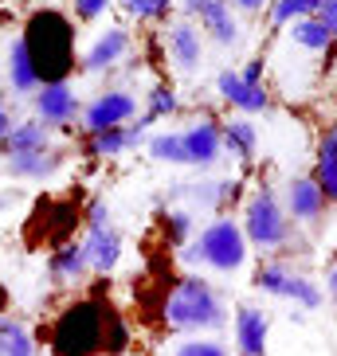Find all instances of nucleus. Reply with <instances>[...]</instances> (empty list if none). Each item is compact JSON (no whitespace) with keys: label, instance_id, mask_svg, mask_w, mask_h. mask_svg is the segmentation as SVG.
<instances>
[{"label":"nucleus","instance_id":"obj_1","mask_svg":"<svg viewBox=\"0 0 337 356\" xmlns=\"http://www.w3.org/2000/svg\"><path fill=\"white\" fill-rule=\"evenodd\" d=\"M28 59H32L40 86L47 83H67L75 71V24L59 8H40L20 32Z\"/></svg>","mask_w":337,"mask_h":356},{"label":"nucleus","instance_id":"obj_2","mask_svg":"<svg viewBox=\"0 0 337 356\" xmlns=\"http://www.w3.org/2000/svg\"><path fill=\"white\" fill-rule=\"evenodd\" d=\"M106 321L110 305L102 298H75L52 321L47 345L52 356H102L106 353Z\"/></svg>","mask_w":337,"mask_h":356},{"label":"nucleus","instance_id":"obj_3","mask_svg":"<svg viewBox=\"0 0 337 356\" xmlns=\"http://www.w3.org/2000/svg\"><path fill=\"white\" fill-rule=\"evenodd\" d=\"M165 325L168 329H180V333H208V329H224L228 325V302L224 293L201 278V274H189L180 278L173 290H168L165 305Z\"/></svg>","mask_w":337,"mask_h":356},{"label":"nucleus","instance_id":"obj_4","mask_svg":"<svg viewBox=\"0 0 337 356\" xmlns=\"http://www.w3.org/2000/svg\"><path fill=\"white\" fill-rule=\"evenodd\" d=\"M251 254V243L243 235V223L232 216H220L201 227V235L185 247V262L192 266H208L216 274H235L243 270V262Z\"/></svg>","mask_w":337,"mask_h":356},{"label":"nucleus","instance_id":"obj_5","mask_svg":"<svg viewBox=\"0 0 337 356\" xmlns=\"http://www.w3.org/2000/svg\"><path fill=\"white\" fill-rule=\"evenodd\" d=\"M243 235L255 251H283L290 247V235H295V223L286 216L283 200L274 196L271 188H259L247 208H243Z\"/></svg>","mask_w":337,"mask_h":356},{"label":"nucleus","instance_id":"obj_6","mask_svg":"<svg viewBox=\"0 0 337 356\" xmlns=\"http://www.w3.org/2000/svg\"><path fill=\"white\" fill-rule=\"evenodd\" d=\"M83 223H86V235L79 243H83L91 270L110 274L118 266V259H122V231L114 227V216H110V208H106L102 200H95L83 211Z\"/></svg>","mask_w":337,"mask_h":356},{"label":"nucleus","instance_id":"obj_7","mask_svg":"<svg viewBox=\"0 0 337 356\" xmlns=\"http://www.w3.org/2000/svg\"><path fill=\"white\" fill-rule=\"evenodd\" d=\"M255 290L271 293L279 302H295L298 309H322V302H326V293L318 290V282H310V278L298 274L295 266L274 262V259L255 270Z\"/></svg>","mask_w":337,"mask_h":356},{"label":"nucleus","instance_id":"obj_8","mask_svg":"<svg viewBox=\"0 0 337 356\" xmlns=\"http://www.w3.org/2000/svg\"><path fill=\"white\" fill-rule=\"evenodd\" d=\"M134 118H137V98L122 86H114V90H102V95L91 98L83 106L79 122H83V134H102V129H114V126H130Z\"/></svg>","mask_w":337,"mask_h":356},{"label":"nucleus","instance_id":"obj_9","mask_svg":"<svg viewBox=\"0 0 337 356\" xmlns=\"http://www.w3.org/2000/svg\"><path fill=\"white\" fill-rule=\"evenodd\" d=\"M149 122L146 114L134 118L130 126H114V129H102V134H83V141H79V149H83V157L91 161H102V157H122L126 149H137L149 141Z\"/></svg>","mask_w":337,"mask_h":356},{"label":"nucleus","instance_id":"obj_10","mask_svg":"<svg viewBox=\"0 0 337 356\" xmlns=\"http://www.w3.org/2000/svg\"><path fill=\"white\" fill-rule=\"evenodd\" d=\"M283 208H286V216H290V223L318 227V223L326 220L329 200H326V192L318 188V180H314V177H295V180H286Z\"/></svg>","mask_w":337,"mask_h":356},{"label":"nucleus","instance_id":"obj_11","mask_svg":"<svg viewBox=\"0 0 337 356\" xmlns=\"http://www.w3.org/2000/svg\"><path fill=\"white\" fill-rule=\"evenodd\" d=\"M36 106V118H40L47 129H59V126H71L75 118H83V102L79 95L71 90V83H47L32 95Z\"/></svg>","mask_w":337,"mask_h":356},{"label":"nucleus","instance_id":"obj_12","mask_svg":"<svg viewBox=\"0 0 337 356\" xmlns=\"http://www.w3.org/2000/svg\"><path fill=\"white\" fill-rule=\"evenodd\" d=\"M216 95L224 98L228 106H235L240 114H267L271 110V95H267L263 83H247L240 71H232V67H224L220 74H216Z\"/></svg>","mask_w":337,"mask_h":356},{"label":"nucleus","instance_id":"obj_13","mask_svg":"<svg viewBox=\"0 0 337 356\" xmlns=\"http://www.w3.org/2000/svg\"><path fill=\"white\" fill-rule=\"evenodd\" d=\"M180 134H185V161H189V165L212 168L224 157V126L220 122L204 118V122H192V126L180 129Z\"/></svg>","mask_w":337,"mask_h":356},{"label":"nucleus","instance_id":"obj_14","mask_svg":"<svg viewBox=\"0 0 337 356\" xmlns=\"http://www.w3.org/2000/svg\"><path fill=\"white\" fill-rule=\"evenodd\" d=\"M165 43H168V59L177 63V71H185V74L201 71V63H204V32L192 20H173L168 24Z\"/></svg>","mask_w":337,"mask_h":356},{"label":"nucleus","instance_id":"obj_15","mask_svg":"<svg viewBox=\"0 0 337 356\" xmlns=\"http://www.w3.org/2000/svg\"><path fill=\"white\" fill-rule=\"evenodd\" d=\"M235 345L243 356H267V337H271V317L259 305H240L232 321Z\"/></svg>","mask_w":337,"mask_h":356},{"label":"nucleus","instance_id":"obj_16","mask_svg":"<svg viewBox=\"0 0 337 356\" xmlns=\"http://www.w3.org/2000/svg\"><path fill=\"white\" fill-rule=\"evenodd\" d=\"M126 51H130V32L122 28V24H114V28L98 32V40L83 51V71L86 74L110 71L114 63H122V59H126Z\"/></svg>","mask_w":337,"mask_h":356},{"label":"nucleus","instance_id":"obj_17","mask_svg":"<svg viewBox=\"0 0 337 356\" xmlns=\"http://www.w3.org/2000/svg\"><path fill=\"white\" fill-rule=\"evenodd\" d=\"M52 149V129L40 118H24L8 129V137L0 141V157H28V153H47Z\"/></svg>","mask_w":337,"mask_h":356},{"label":"nucleus","instance_id":"obj_18","mask_svg":"<svg viewBox=\"0 0 337 356\" xmlns=\"http://www.w3.org/2000/svg\"><path fill=\"white\" fill-rule=\"evenodd\" d=\"M86 274H91V262H86V251L79 239L63 243V247H55L47 254V278H52V286H79Z\"/></svg>","mask_w":337,"mask_h":356},{"label":"nucleus","instance_id":"obj_19","mask_svg":"<svg viewBox=\"0 0 337 356\" xmlns=\"http://www.w3.org/2000/svg\"><path fill=\"white\" fill-rule=\"evenodd\" d=\"M196 28L204 32V40H212L216 47H232L240 43V20H235V8L228 0H212L204 16L196 20Z\"/></svg>","mask_w":337,"mask_h":356},{"label":"nucleus","instance_id":"obj_20","mask_svg":"<svg viewBox=\"0 0 337 356\" xmlns=\"http://www.w3.org/2000/svg\"><path fill=\"white\" fill-rule=\"evenodd\" d=\"M314 180L318 188L326 192V200L337 208V122H329L318 137V153H314Z\"/></svg>","mask_w":337,"mask_h":356},{"label":"nucleus","instance_id":"obj_21","mask_svg":"<svg viewBox=\"0 0 337 356\" xmlns=\"http://www.w3.org/2000/svg\"><path fill=\"white\" fill-rule=\"evenodd\" d=\"M63 153H55V149H47V153H28V157H8L4 161V168H8V177L16 180H52L59 168H63Z\"/></svg>","mask_w":337,"mask_h":356},{"label":"nucleus","instance_id":"obj_22","mask_svg":"<svg viewBox=\"0 0 337 356\" xmlns=\"http://www.w3.org/2000/svg\"><path fill=\"white\" fill-rule=\"evenodd\" d=\"M255 149H259V129L247 122V118H232L224 122V153H232L235 161H255Z\"/></svg>","mask_w":337,"mask_h":356},{"label":"nucleus","instance_id":"obj_23","mask_svg":"<svg viewBox=\"0 0 337 356\" xmlns=\"http://www.w3.org/2000/svg\"><path fill=\"white\" fill-rule=\"evenodd\" d=\"M8 83L16 95H36L40 90V74H36L32 59H28V47H24V40L16 35L8 47Z\"/></svg>","mask_w":337,"mask_h":356},{"label":"nucleus","instance_id":"obj_24","mask_svg":"<svg viewBox=\"0 0 337 356\" xmlns=\"http://www.w3.org/2000/svg\"><path fill=\"white\" fill-rule=\"evenodd\" d=\"M0 356H40L32 329L4 314H0Z\"/></svg>","mask_w":337,"mask_h":356},{"label":"nucleus","instance_id":"obj_25","mask_svg":"<svg viewBox=\"0 0 337 356\" xmlns=\"http://www.w3.org/2000/svg\"><path fill=\"white\" fill-rule=\"evenodd\" d=\"M146 149H149V157L157 161V165H189V161H185V134H180V129L149 134Z\"/></svg>","mask_w":337,"mask_h":356},{"label":"nucleus","instance_id":"obj_26","mask_svg":"<svg viewBox=\"0 0 337 356\" xmlns=\"http://www.w3.org/2000/svg\"><path fill=\"white\" fill-rule=\"evenodd\" d=\"M290 40L306 51H329L334 47V35L326 32V24L318 20V16H306V20H295L290 24Z\"/></svg>","mask_w":337,"mask_h":356},{"label":"nucleus","instance_id":"obj_27","mask_svg":"<svg viewBox=\"0 0 337 356\" xmlns=\"http://www.w3.org/2000/svg\"><path fill=\"white\" fill-rule=\"evenodd\" d=\"M180 110V98L168 83H157L153 90L146 95V118L149 122H161V118H173Z\"/></svg>","mask_w":337,"mask_h":356},{"label":"nucleus","instance_id":"obj_28","mask_svg":"<svg viewBox=\"0 0 337 356\" xmlns=\"http://www.w3.org/2000/svg\"><path fill=\"white\" fill-rule=\"evenodd\" d=\"M318 4H322V0H271V24L274 28H283V24L318 16Z\"/></svg>","mask_w":337,"mask_h":356},{"label":"nucleus","instance_id":"obj_29","mask_svg":"<svg viewBox=\"0 0 337 356\" xmlns=\"http://www.w3.org/2000/svg\"><path fill=\"white\" fill-rule=\"evenodd\" d=\"M118 4H122V12L134 16V20H165L177 0H118Z\"/></svg>","mask_w":337,"mask_h":356},{"label":"nucleus","instance_id":"obj_30","mask_svg":"<svg viewBox=\"0 0 337 356\" xmlns=\"http://www.w3.org/2000/svg\"><path fill=\"white\" fill-rule=\"evenodd\" d=\"M130 348V333H126V321L122 314L110 309V321H106V356H122Z\"/></svg>","mask_w":337,"mask_h":356},{"label":"nucleus","instance_id":"obj_31","mask_svg":"<svg viewBox=\"0 0 337 356\" xmlns=\"http://www.w3.org/2000/svg\"><path fill=\"white\" fill-rule=\"evenodd\" d=\"M173 356H228L224 353L220 341H201V337H192V341H180L173 348Z\"/></svg>","mask_w":337,"mask_h":356},{"label":"nucleus","instance_id":"obj_32","mask_svg":"<svg viewBox=\"0 0 337 356\" xmlns=\"http://www.w3.org/2000/svg\"><path fill=\"white\" fill-rule=\"evenodd\" d=\"M110 4H114V0H71V16L79 24H95L98 16H106Z\"/></svg>","mask_w":337,"mask_h":356},{"label":"nucleus","instance_id":"obj_33","mask_svg":"<svg viewBox=\"0 0 337 356\" xmlns=\"http://www.w3.org/2000/svg\"><path fill=\"white\" fill-rule=\"evenodd\" d=\"M189 231H192V216H189V211H173V216H168V235H173L177 243L189 239Z\"/></svg>","mask_w":337,"mask_h":356},{"label":"nucleus","instance_id":"obj_34","mask_svg":"<svg viewBox=\"0 0 337 356\" xmlns=\"http://www.w3.org/2000/svg\"><path fill=\"white\" fill-rule=\"evenodd\" d=\"M318 20L326 24V32L337 40V0H322L318 4Z\"/></svg>","mask_w":337,"mask_h":356},{"label":"nucleus","instance_id":"obj_35","mask_svg":"<svg viewBox=\"0 0 337 356\" xmlns=\"http://www.w3.org/2000/svg\"><path fill=\"white\" fill-rule=\"evenodd\" d=\"M177 4H180V20H192V24H196L212 0H177Z\"/></svg>","mask_w":337,"mask_h":356},{"label":"nucleus","instance_id":"obj_36","mask_svg":"<svg viewBox=\"0 0 337 356\" xmlns=\"http://www.w3.org/2000/svg\"><path fill=\"white\" fill-rule=\"evenodd\" d=\"M16 126V118H12V110H8V102H4V98H0V141H4V137H8V129Z\"/></svg>","mask_w":337,"mask_h":356},{"label":"nucleus","instance_id":"obj_37","mask_svg":"<svg viewBox=\"0 0 337 356\" xmlns=\"http://www.w3.org/2000/svg\"><path fill=\"white\" fill-rule=\"evenodd\" d=\"M235 12H259L263 4H271V0H228Z\"/></svg>","mask_w":337,"mask_h":356},{"label":"nucleus","instance_id":"obj_38","mask_svg":"<svg viewBox=\"0 0 337 356\" xmlns=\"http://www.w3.org/2000/svg\"><path fill=\"white\" fill-rule=\"evenodd\" d=\"M326 290H329V298H334V305H337V266L326 274Z\"/></svg>","mask_w":337,"mask_h":356},{"label":"nucleus","instance_id":"obj_39","mask_svg":"<svg viewBox=\"0 0 337 356\" xmlns=\"http://www.w3.org/2000/svg\"><path fill=\"white\" fill-rule=\"evenodd\" d=\"M240 356H243V353H240Z\"/></svg>","mask_w":337,"mask_h":356}]
</instances>
